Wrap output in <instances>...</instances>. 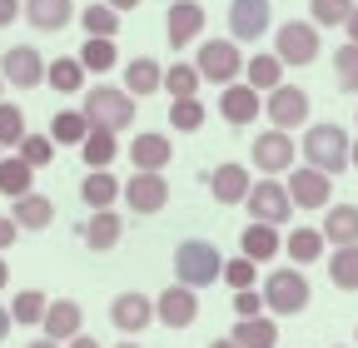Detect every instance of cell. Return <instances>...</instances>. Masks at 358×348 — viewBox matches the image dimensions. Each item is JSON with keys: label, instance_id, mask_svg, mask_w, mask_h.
I'll return each mask as SVG.
<instances>
[{"label": "cell", "instance_id": "cell-1", "mask_svg": "<svg viewBox=\"0 0 358 348\" xmlns=\"http://www.w3.org/2000/svg\"><path fill=\"white\" fill-rule=\"evenodd\" d=\"M80 115L95 124V129H110V135H120V129L134 124V100H129L124 90H115V85H90Z\"/></svg>", "mask_w": 358, "mask_h": 348}, {"label": "cell", "instance_id": "cell-2", "mask_svg": "<svg viewBox=\"0 0 358 348\" xmlns=\"http://www.w3.org/2000/svg\"><path fill=\"white\" fill-rule=\"evenodd\" d=\"M348 135L338 124H308L303 129V159H308V169H319V174H338V169H348Z\"/></svg>", "mask_w": 358, "mask_h": 348}, {"label": "cell", "instance_id": "cell-3", "mask_svg": "<svg viewBox=\"0 0 358 348\" xmlns=\"http://www.w3.org/2000/svg\"><path fill=\"white\" fill-rule=\"evenodd\" d=\"M219 274H224V259H219L214 244L185 239V244L174 249V279L185 284V289H204V284H214Z\"/></svg>", "mask_w": 358, "mask_h": 348}, {"label": "cell", "instance_id": "cell-4", "mask_svg": "<svg viewBox=\"0 0 358 348\" xmlns=\"http://www.w3.org/2000/svg\"><path fill=\"white\" fill-rule=\"evenodd\" d=\"M264 309L279 314V319L303 314L308 309V279L299 269H274V274L264 279Z\"/></svg>", "mask_w": 358, "mask_h": 348}, {"label": "cell", "instance_id": "cell-5", "mask_svg": "<svg viewBox=\"0 0 358 348\" xmlns=\"http://www.w3.org/2000/svg\"><path fill=\"white\" fill-rule=\"evenodd\" d=\"M194 70L209 85H234L244 75V55H239V45H229V40H209V45H199Z\"/></svg>", "mask_w": 358, "mask_h": 348}, {"label": "cell", "instance_id": "cell-6", "mask_svg": "<svg viewBox=\"0 0 358 348\" xmlns=\"http://www.w3.org/2000/svg\"><path fill=\"white\" fill-rule=\"evenodd\" d=\"M249 214H254V224H289V214H294V199H289V189L279 184V180H259L254 189H249Z\"/></svg>", "mask_w": 358, "mask_h": 348}, {"label": "cell", "instance_id": "cell-7", "mask_svg": "<svg viewBox=\"0 0 358 348\" xmlns=\"http://www.w3.org/2000/svg\"><path fill=\"white\" fill-rule=\"evenodd\" d=\"M0 80L6 85H20V90H40L45 85V60L35 45H10L0 55Z\"/></svg>", "mask_w": 358, "mask_h": 348}, {"label": "cell", "instance_id": "cell-8", "mask_svg": "<svg viewBox=\"0 0 358 348\" xmlns=\"http://www.w3.org/2000/svg\"><path fill=\"white\" fill-rule=\"evenodd\" d=\"M279 65H313L319 60V30L313 25H303V20H289V25H279Z\"/></svg>", "mask_w": 358, "mask_h": 348}, {"label": "cell", "instance_id": "cell-9", "mask_svg": "<svg viewBox=\"0 0 358 348\" xmlns=\"http://www.w3.org/2000/svg\"><path fill=\"white\" fill-rule=\"evenodd\" d=\"M155 319H159L164 328H189V324L199 319V293L185 289V284H169V289L155 298Z\"/></svg>", "mask_w": 358, "mask_h": 348}, {"label": "cell", "instance_id": "cell-10", "mask_svg": "<svg viewBox=\"0 0 358 348\" xmlns=\"http://www.w3.org/2000/svg\"><path fill=\"white\" fill-rule=\"evenodd\" d=\"M120 199L134 214H159L169 204V180H164V174H140V169H134V180L120 189Z\"/></svg>", "mask_w": 358, "mask_h": 348}, {"label": "cell", "instance_id": "cell-11", "mask_svg": "<svg viewBox=\"0 0 358 348\" xmlns=\"http://www.w3.org/2000/svg\"><path fill=\"white\" fill-rule=\"evenodd\" d=\"M289 199L299 204V209H329V199H334V184H329V174H319V169H294L289 174Z\"/></svg>", "mask_w": 358, "mask_h": 348}, {"label": "cell", "instance_id": "cell-12", "mask_svg": "<svg viewBox=\"0 0 358 348\" xmlns=\"http://www.w3.org/2000/svg\"><path fill=\"white\" fill-rule=\"evenodd\" d=\"M268 119H274V129H284V135H289V129L294 124H303L308 119V95L299 90V85H279V90L274 95H268Z\"/></svg>", "mask_w": 358, "mask_h": 348}, {"label": "cell", "instance_id": "cell-13", "mask_svg": "<svg viewBox=\"0 0 358 348\" xmlns=\"http://www.w3.org/2000/svg\"><path fill=\"white\" fill-rule=\"evenodd\" d=\"M110 324H115L120 333L150 328V324H155V298H145V293H120V298L110 303Z\"/></svg>", "mask_w": 358, "mask_h": 348}, {"label": "cell", "instance_id": "cell-14", "mask_svg": "<svg viewBox=\"0 0 358 348\" xmlns=\"http://www.w3.org/2000/svg\"><path fill=\"white\" fill-rule=\"evenodd\" d=\"M199 30H204V6H194V0H174L169 15H164L169 45H189V40H199Z\"/></svg>", "mask_w": 358, "mask_h": 348}, {"label": "cell", "instance_id": "cell-15", "mask_svg": "<svg viewBox=\"0 0 358 348\" xmlns=\"http://www.w3.org/2000/svg\"><path fill=\"white\" fill-rule=\"evenodd\" d=\"M254 164H259L264 174H284V169L294 164V140L284 135V129L259 135V140H254Z\"/></svg>", "mask_w": 358, "mask_h": 348}, {"label": "cell", "instance_id": "cell-16", "mask_svg": "<svg viewBox=\"0 0 358 348\" xmlns=\"http://www.w3.org/2000/svg\"><path fill=\"white\" fill-rule=\"evenodd\" d=\"M80 324H85V314H80V303L75 298H55L50 309H45V338L50 343H70V338H80Z\"/></svg>", "mask_w": 358, "mask_h": 348}, {"label": "cell", "instance_id": "cell-17", "mask_svg": "<svg viewBox=\"0 0 358 348\" xmlns=\"http://www.w3.org/2000/svg\"><path fill=\"white\" fill-rule=\"evenodd\" d=\"M10 219H15V229H30V234H40V229H50L55 224V204L45 199V194H20V199H10Z\"/></svg>", "mask_w": 358, "mask_h": 348}, {"label": "cell", "instance_id": "cell-18", "mask_svg": "<svg viewBox=\"0 0 358 348\" xmlns=\"http://www.w3.org/2000/svg\"><path fill=\"white\" fill-rule=\"evenodd\" d=\"M229 30L234 40H259L268 30V0H229Z\"/></svg>", "mask_w": 358, "mask_h": 348}, {"label": "cell", "instance_id": "cell-19", "mask_svg": "<svg viewBox=\"0 0 358 348\" xmlns=\"http://www.w3.org/2000/svg\"><path fill=\"white\" fill-rule=\"evenodd\" d=\"M209 189H214V204H244L249 189H254V180H249L244 164H219L214 180H209Z\"/></svg>", "mask_w": 358, "mask_h": 348}, {"label": "cell", "instance_id": "cell-20", "mask_svg": "<svg viewBox=\"0 0 358 348\" xmlns=\"http://www.w3.org/2000/svg\"><path fill=\"white\" fill-rule=\"evenodd\" d=\"M129 159H134L140 174H164V164H169V135H134Z\"/></svg>", "mask_w": 358, "mask_h": 348}, {"label": "cell", "instance_id": "cell-21", "mask_svg": "<svg viewBox=\"0 0 358 348\" xmlns=\"http://www.w3.org/2000/svg\"><path fill=\"white\" fill-rule=\"evenodd\" d=\"M219 115L229 119V124H249V119H259V90H249V85H224Z\"/></svg>", "mask_w": 358, "mask_h": 348}, {"label": "cell", "instance_id": "cell-22", "mask_svg": "<svg viewBox=\"0 0 358 348\" xmlns=\"http://www.w3.org/2000/svg\"><path fill=\"white\" fill-rule=\"evenodd\" d=\"M25 20L35 30H65L75 20V0H25Z\"/></svg>", "mask_w": 358, "mask_h": 348}, {"label": "cell", "instance_id": "cell-23", "mask_svg": "<svg viewBox=\"0 0 358 348\" xmlns=\"http://www.w3.org/2000/svg\"><path fill=\"white\" fill-rule=\"evenodd\" d=\"M155 90H164V70H159L150 55L129 60V65H124V95H129V100H134V95L145 100V95H155Z\"/></svg>", "mask_w": 358, "mask_h": 348}, {"label": "cell", "instance_id": "cell-24", "mask_svg": "<svg viewBox=\"0 0 358 348\" xmlns=\"http://www.w3.org/2000/svg\"><path fill=\"white\" fill-rule=\"evenodd\" d=\"M329 244H358V204H329L324 214V229H319Z\"/></svg>", "mask_w": 358, "mask_h": 348}, {"label": "cell", "instance_id": "cell-25", "mask_svg": "<svg viewBox=\"0 0 358 348\" xmlns=\"http://www.w3.org/2000/svg\"><path fill=\"white\" fill-rule=\"evenodd\" d=\"M120 189H124V184L115 180L110 169H90V174H85V184H80V199L100 214V209H110V204L120 199Z\"/></svg>", "mask_w": 358, "mask_h": 348}, {"label": "cell", "instance_id": "cell-26", "mask_svg": "<svg viewBox=\"0 0 358 348\" xmlns=\"http://www.w3.org/2000/svg\"><path fill=\"white\" fill-rule=\"evenodd\" d=\"M120 234H124V219H120L115 209H100V214H90V219H85V244L95 249V254L100 249H115Z\"/></svg>", "mask_w": 358, "mask_h": 348}, {"label": "cell", "instance_id": "cell-27", "mask_svg": "<svg viewBox=\"0 0 358 348\" xmlns=\"http://www.w3.org/2000/svg\"><path fill=\"white\" fill-rule=\"evenodd\" d=\"M239 244H244V259H249V264H268V259L284 249V239H279L274 224H249Z\"/></svg>", "mask_w": 358, "mask_h": 348}, {"label": "cell", "instance_id": "cell-28", "mask_svg": "<svg viewBox=\"0 0 358 348\" xmlns=\"http://www.w3.org/2000/svg\"><path fill=\"white\" fill-rule=\"evenodd\" d=\"M229 338H234L239 348H274V343H279V324H268L264 314H259V319H239Z\"/></svg>", "mask_w": 358, "mask_h": 348}, {"label": "cell", "instance_id": "cell-29", "mask_svg": "<svg viewBox=\"0 0 358 348\" xmlns=\"http://www.w3.org/2000/svg\"><path fill=\"white\" fill-rule=\"evenodd\" d=\"M244 75H249V90H268V95H274L279 85H284V65H279V55H254V60L244 65Z\"/></svg>", "mask_w": 358, "mask_h": 348}, {"label": "cell", "instance_id": "cell-30", "mask_svg": "<svg viewBox=\"0 0 358 348\" xmlns=\"http://www.w3.org/2000/svg\"><path fill=\"white\" fill-rule=\"evenodd\" d=\"M45 309H50V298H45L40 289H25V293H15V303H10V319H15L20 328H40V324H45Z\"/></svg>", "mask_w": 358, "mask_h": 348}, {"label": "cell", "instance_id": "cell-31", "mask_svg": "<svg viewBox=\"0 0 358 348\" xmlns=\"http://www.w3.org/2000/svg\"><path fill=\"white\" fill-rule=\"evenodd\" d=\"M90 129H95V124H90L80 110H60V115L50 119V140H55V145H85Z\"/></svg>", "mask_w": 358, "mask_h": 348}, {"label": "cell", "instance_id": "cell-32", "mask_svg": "<svg viewBox=\"0 0 358 348\" xmlns=\"http://www.w3.org/2000/svg\"><path fill=\"white\" fill-rule=\"evenodd\" d=\"M30 180H35V169L15 154V159H0V194L6 199H20V194H30Z\"/></svg>", "mask_w": 358, "mask_h": 348}, {"label": "cell", "instance_id": "cell-33", "mask_svg": "<svg viewBox=\"0 0 358 348\" xmlns=\"http://www.w3.org/2000/svg\"><path fill=\"white\" fill-rule=\"evenodd\" d=\"M329 279L338 284V289H358V244H343V249H334L329 254Z\"/></svg>", "mask_w": 358, "mask_h": 348}, {"label": "cell", "instance_id": "cell-34", "mask_svg": "<svg viewBox=\"0 0 358 348\" xmlns=\"http://www.w3.org/2000/svg\"><path fill=\"white\" fill-rule=\"evenodd\" d=\"M284 249H289V259H294V269H299V264H313V259H324V234H319V229H294V234L284 239Z\"/></svg>", "mask_w": 358, "mask_h": 348}, {"label": "cell", "instance_id": "cell-35", "mask_svg": "<svg viewBox=\"0 0 358 348\" xmlns=\"http://www.w3.org/2000/svg\"><path fill=\"white\" fill-rule=\"evenodd\" d=\"M80 150H85V164H95V169H105V164H115V154H120V140L110 135V129H90Z\"/></svg>", "mask_w": 358, "mask_h": 348}, {"label": "cell", "instance_id": "cell-36", "mask_svg": "<svg viewBox=\"0 0 358 348\" xmlns=\"http://www.w3.org/2000/svg\"><path fill=\"white\" fill-rule=\"evenodd\" d=\"M45 85H50V90H60V95L85 90V65H80V60H55V65H45Z\"/></svg>", "mask_w": 358, "mask_h": 348}, {"label": "cell", "instance_id": "cell-37", "mask_svg": "<svg viewBox=\"0 0 358 348\" xmlns=\"http://www.w3.org/2000/svg\"><path fill=\"white\" fill-rule=\"evenodd\" d=\"M164 90H169L174 100H194V95H199V70L185 65V60L169 65V70H164Z\"/></svg>", "mask_w": 358, "mask_h": 348}, {"label": "cell", "instance_id": "cell-38", "mask_svg": "<svg viewBox=\"0 0 358 348\" xmlns=\"http://www.w3.org/2000/svg\"><path fill=\"white\" fill-rule=\"evenodd\" d=\"M80 25L90 30V40H115L120 15H115L110 6H85V10H80Z\"/></svg>", "mask_w": 358, "mask_h": 348}, {"label": "cell", "instance_id": "cell-39", "mask_svg": "<svg viewBox=\"0 0 358 348\" xmlns=\"http://www.w3.org/2000/svg\"><path fill=\"white\" fill-rule=\"evenodd\" d=\"M115 45L110 40H85V50H80V65H85V75H105V70H115Z\"/></svg>", "mask_w": 358, "mask_h": 348}, {"label": "cell", "instance_id": "cell-40", "mask_svg": "<svg viewBox=\"0 0 358 348\" xmlns=\"http://www.w3.org/2000/svg\"><path fill=\"white\" fill-rule=\"evenodd\" d=\"M20 140H25V115H20V105L0 100V150H6V145L20 150Z\"/></svg>", "mask_w": 358, "mask_h": 348}, {"label": "cell", "instance_id": "cell-41", "mask_svg": "<svg viewBox=\"0 0 358 348\" xmlns=\"http://www.w3.org/2000/svg\"><path fill=\"white\" fill-rule=\"evenodd\" d=\"M308 10H313V25H348L353 0H308Z\"/></svg>", "mask_w": 358, "mask_h": 348}, {"label": "cell", "instance_id": "cell-42", "mask_svg": "<svg viewBox=\"0 0 358 348\" xmlns=\"http://www.w3.org/2000/svg\"><path fill=\"white\" fill-rule=\"evenodd\" d=\"M169 124L185 129V135H194V129L204 124V105H199V100H174V105H169Z\"/></svg>", "mask_w": 358, "mask_h": 348}, {"label": "cell", "instance_id": "cell-43", "mask_svg": "<svg viewBox=\"0 0 358 348\" xmlns=\"http://www.w3.org/2000/svg\"><path fill=\"white\" fill-rule=\"evenodd\" d=\"M20 159H25L30 169L50 164V159H55V140H50V135H25V140H20Z\"/></svg>", "mask_w": 358, "mask_h": 348}, {"label": "cell", "instance_id": "cell-44", "mask_svg": "<svg viewBox=\"0 0 358 348\" xmlns=\"http://www.w3.org/2000/svg\"><path fill=\"white\" fill-rule=\"evenodd\" d=\"M334 75H338V90H358V45H343L334 55Z\"/></svg>", "mask_w": 358, "mask_h": 348}, {"label": "cell", "instance_id": "cell-45", "mask_svg": "<svg viewBox=\"0 0 358 348\" xmlns=\"http://www.w3.org/2000/svg\"><path fill=\"white\" fill-rule=\"evenodd\" d=\"M254 279H259V264H249L244 254L224 264V284H234V293H239V289H254Z\"/></svg>", "mask_w": 358, "mask_h": 348}, {"label": "cell", "instance_id": "cell-46", "mask_svg": "<svg viewBox=\"0 0 358 348\" xmlns=\"http://www.w3.org/2000/svg\"><path fill=\"white\" fill-rule=\"evenodd\" d=\"M234 314H239V319H259V314H264L259 289H239V293H234Z\"/></svg>", "mask_w": 358, "mask_h": 348}, {"label": "cell", "instance_id": "cell-47", "mask_svg": "<svg viewBox=\"0 0 358 348\" xmlns=\"http://www.w3.org/2000/svg\"><path fill=\"white\" fill-rule=\"evenodd\" d=\"M20 239V229H15V219H10V214H0V254H6L10 244Z\"/></svg>", "mask_w": 358, "mask_h": 348}, {"label": "cell", "instance_id": "cell-48", "mask_svg": "<svg viewBox=\"0 0 358 348\" xmlns=\"http://www.w3.org/2000/svg\"><path fill=\"white\" fill-rule=\"evenodd\" d=\"M15 15H20V0H0V30H6Z\"/></svg>", "mask_w": 358, "mask_h": 348}, {"label": "cell", "instance_id": "cell-49", "mask_svg": "<svg viewBox=\"0 0 358 348\" xmlns=\"http://www.w3.org/2000/svg\"><path fill=\"white\" fill-rule=\"evenodd\" d=\"M343 30H348V45H358V6H353V15H348V25H343Z\"/></svg>", "mask_w": 358, "mask_h": 348}, {"label": "cell", "instance_id": "cell-50", "mask_svg": "<svg viewBox=\"0 0 358 348\" xmlns=\"http://www.w3.org/2000/svg\"><path fill=\"white\" fill-rule=\"evenodd\" d=\"M105 6H110V10L120 15V10H134V6H140V0H105Z\"/></svg>", "mask_w": 358, "mask_h": 348}, {"label": "cell", "instance_id": "cell-51", "mask_svg": "<svg viewBox=\"0 0 358 348\" xmlns=\"http://www.w3.org/2000/svg\"><path fill=\"white\" fill-rule=\"evenodd\" d=\"M65 348H100V343H95V338H85V333H80V338H70Z\"/></svg>", "mask_w": 358, "mask_h": 348}, {"label": "cell", "instance_id": "cell-52", "mask_svg": "<svg viewBox=\"0 0 358 348\" xmlns=\"http://www.w3.org/2000/svg\"><path fill=\"white\" fill-rule=\"evenodd\" d=\"M10 324H15V319H10V309H0V338L10 333Z\"/></svg>", "mask_w": 358, "mask_h": 348}, {"label": "cell", "instance_id": "cell-53", "mask_svg": "<svg viewBox=\"0 0 358 348\" xmlns=\"http://www.w3.org/2000/svg\"><path fill=\"white\" fill-rule=\"evenodd\" d=\"M10 284V264H6V254H0V289Z\"/></svg>", "mask_w": 358, "mask_h": 348}, {"label": "cell", "instance_id": "cell-54", "mask_svg": "<svg viewBox=\"0 0 358 348\" xmlns=\"http://www.w3.org/2000/svg\"><path fill=\"white\" fill-rule=\"evenodd\" d=\"M209 348H239V343H234V338H214Z\"/></svg>", "mask_w": 358, "mask_h": 348}, {"label": "cell", "instance_id": "cell-55", "mask_svg": "<svg viewBox=\"0 0 358 348\" xmlns=\"http://www.w3.org/2000/svg\"><path fill=\"white\" fill-rule=\"evenodd\" d=\"M30 348H60V343H50V338H35V343H30Z\"/></svg>", "mask_w": 358, "mask_h": 348}, {"label": "cell", "instance_id": "cell-56", "mask_svg": "<svg viewBox=\"0 0 358 348\" xmlns=\"http://www.w3.org/2000/svg\"><path fill=\"white\" fill-rule=\"evenodd\" d=\"M348 164H358V145H353V150H348Z\"/></svg>", "mask_w": 358, "mask_h": 348}, {"label": "cell", "instance_id": "cell-57", "mask_svg": "<svg viewBox=\"0 0 358 348\" xmlns=\"http://www.w3.org/2000/svg\"><path fill=\"white\" fill-rule=\"evenodd\" d=\"M115 348H140V343H129V338H124V343H115Z\"/></svg>", "mask_w": 358, "mask_h": 348}, {"label": "cell", "instance_id": "cell-58", "mask_svg": "<svg viewBox=\"0 0 358 348\" xmlns=\"http://www.w3.org/2000/svg\"><path fill=\"white\" fill-rule=\"evenodd\" d=\"M0 95H6V80H0Z\"/></svg>", "mask_w": 358, "mask_h": 348}, {"label": "cell", "instance_id": "cell-59", "mask_svg": "<svg viewBox=\"0 0 358 348\" xmlns=\"http://www.w3.org/2000/svg\"><path fill=\"white\" fill-rule=\"evenodd\" d=\"M334 348H343V343H334Z\"/></svg>", "mask_w": 358, "mask_h": 348}]
</instances>
